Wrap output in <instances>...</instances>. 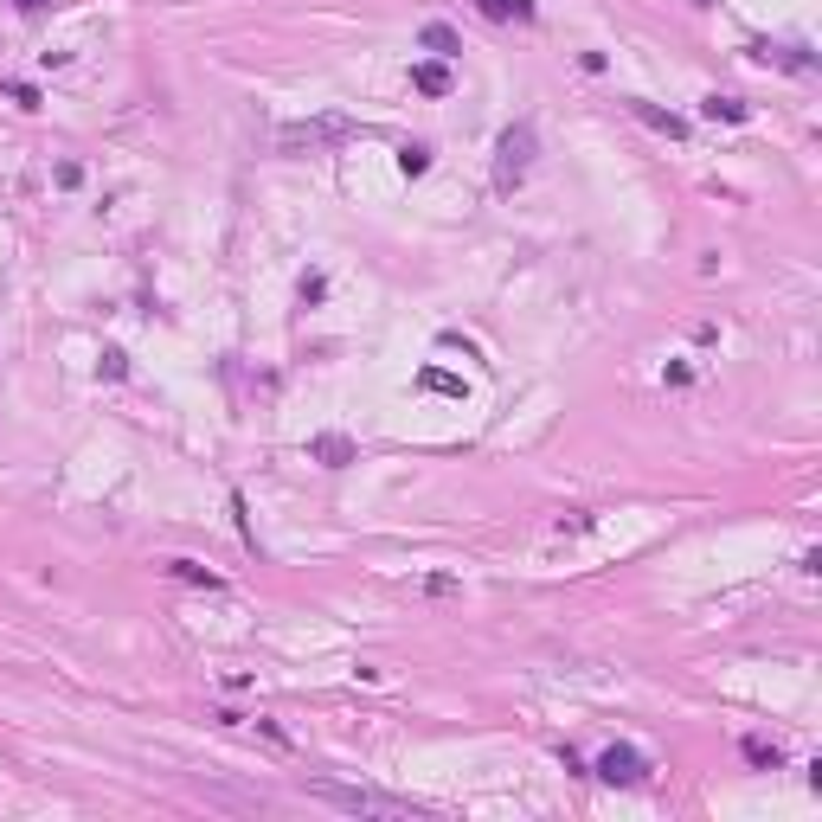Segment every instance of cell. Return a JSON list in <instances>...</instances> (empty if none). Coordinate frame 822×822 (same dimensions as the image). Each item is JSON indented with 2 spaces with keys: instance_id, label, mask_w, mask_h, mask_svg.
Masks as SVG:
<instances>
[{
  "instance_id": "obj_7",
  "label": "cell",
  "mask_w": 822,
  "mask_h": 822,
  "mask_svg": "<svg viewBox=\"0 0 822 822\" xmlns=\"http://www.w3.org/2000/svg\"><path fill=\"white\" fill-rule=\"evenodd\" d=\"M476 7L489 13V20H514V26H534V20H540L534 0H476Z\"/></svg>"
},
{
  "instance_id": "obj_18",
  "label": "cell",
  "mask_w": 822,
  "mask_h": 822,
  "mask_svg": "<svg viewBox=\"0 0 822 822\" xmlns=\"http://www.w3.org/2000/svg\"><path fill=\"white\" fill-rule=\"evenodd\" d=\"M328 296V277H302V302H322Z\"/></svg>"
},
{
  "instance_id": "obj_1",
  "label": "cell",
  "mask_w": 822,
  "mask_h": 822,
  "mask_svg": "<svg viewBox=\"0 0 822 822\" xmlns=\"http://www.w3.org/2000/svg\"><path fill=\"white\" fill-rule=\"evenodd\" d=\"M302 797L328 803V810H341V816H373V822H418V816H437L431 803L392 797V790H373V784H341V778H302Z\"/></svg>"
},
{
  "instance_id": "obj_4",
  "label": "cell",
  "mask_w": 822,
  "mask_h": 822,
  "mask_svg": "<svg viewBox=\"0 0 822 822\" xmlns=\"http://www.w3.org/2000/svg\"><path fill=\"white\" fill-rule=\"evenodd\" d=\"M752 58L758 65H784V71H816V58L803 45H771V39H752Z\"/></svg>"
},
{
  "instance_id": "obj_12",
  "label": "cell",
  "mask_w": 822,
  "mask_h": 822,
  "mask_svg": "<svg viewBox=\"0 0 822 822\" xmlns=\"http://www.w3.org/2000/svg\"><path fill=\"white\" fill-rule=\"evenodd\" d=\"M399 174H405V180H424V174H431V148H424V142H405V148H399Z\"/></svg>"
},
{
  "instance_id": "obj_17",
  "label": "cell",
  "mask_w": 822,
  "mask_h": 822,
  "mask_svg": "<svg viewBox=\"0 0 822 822\" xmlns=\"http://www.w3.org/2000/svg\"><path fill=\"white\" fill-rule=\"evenodd\" d=\"M7 97L20 103V110H39V90H33V84H7Z\"/></svg>"
},
{
  "instance_id": "obj_2",
  "label": "cell",
  "mask_w": 822,
  "mask_h": 822,
  "mask_svg": "<svg viewBox=\"0 0 822 822\" xmlns=\"http://www.w3.org/2000/svg\"><path fill=\"white\" fill-rule=\"evenodd\" d=\"M534 155H540L534 123H508V129H501V142H495V187L514 193L527 180V167H534Z\"/></svg>"
},
{
  "instance_id": "obj_15",
  "label": "cell",
  "mask_w": 822,
  "mask_h": 822,
  "mask_svg": "<svg viewBox=\"0 0 822 822\" xmlns=\"http://www.w3.org/2000/svg\"><path fill=\"white\" fill-rule=\"evenodd\" d=\"M97 367L110 373V379H129V354H123V347H103V360H97Z\"/></svg>"
},
{
  "instance_id": "obj_6",
  "label": "cell",
  "mask_w": 822,
  "mask_h": 822,
  "mask_svg": "<svg viewBox=\"0 0 822 822\" xmlns=\"http://www.w3.org/2000/svg\"><path fill=\"white\" fill-rule=\"evenodd\" d=\"M411 90H424V97H450V65H444V58L411 65Z\"/></svg>"
},
{
  "instance_id": "obj_16",
  "label": "cell",
  "mask_w": 822,
  "mask_h": 822,
  "mask_svg": "<svg viewBox=\"0 0 822 822\" xmlns=\"http://www.w3.org/2000/svg\"><path fill=\"white\" fill-rule=\"evenodd\" d=\"M662 386H694V367H688V360H675V367H662Z\"/></svg>"
},
{
  "instance_id": "obj_3",
  "label": "cell",
  "mask_w": 822,
  "mask_h": 822,
  "mask_svg": "<svg viewBox=\"0 0 822 822\" xmlns=\"http://www.w3.org/2000/svg\"><path fill=\"white\" fill-rule=\"evenodd\" d=\"M591 771H598L604 784H623V790H630V784H649V758L636 752V745H604Z\"/></svg>"
},
{
  "instance_id": "obj_11",
  "label": "cell",
  "mask_w": 822,
  "mask_h": 822,
  "mask_svg": "<svg viewBox=\"0 0 822 822\" xmlns=\"http://www.w3.org/2000/svg\"><path fill=\"white\" fill-rule=\"evenodd\" d=\"M745 758H752L758 771H778V765H784V745L765 739V733H752V739H745Z\"/></svg>"
},
{
  "instance_id": "obj_19",
  "label": "cell",
  "mask_w": 822,
  "mask_h": 822,
  "mask_svg": "<svg viewBox=\"0 0 822 822\" xmlns=\"http://www.w3.org/2000/svg\"><path fill=\"white\" fill-rule=\"evenodd\" d=\"M45 7H52V0H20V13H45Z\"/></svg>"
},
{
  "instance_id": "obj_5",
  "label": "cell",
  "mask_w": 822,
  "mask_h": 822,
  "mask_svg": "<svg viewBox=\"0 0 822 822\" xmlns=\"http://www.w3.org/2000/svg\"><path fill=\"white\" fill-rule=\"evenodd\" d=\"M167 578H180V585H200V591H225V578L200 566V559H167Z\"/></svg>"
},
{
  "instance_id": "obj_10",
  "label": "cell",
  "mask_w": 822,
  "mask_h": 822,
  "mask_svg": "<svg viewBox=\"0 0 822 822\" xmlns=\"http://www.w3.org/2000/svg\"><path fill=\"white\" fill-rule=\"evenodd\" d=\"M418 45H424V52H437V58H456V52H463V39H456L444 20H431V26H424V33H418Z\"/></svg>"
},
{
  "instance_id": "obj_8",
  "label": "cell",
  "mask_w": 822,
  "mask_h": 822,
  "mask_svg": "<svg viewBox=\"0 0 822 822\" xmlns=\"http://www.w3.org/2000/svg\"><path fill=\"white\" fill-rule=\"evenodd\" d=\"M630 116H643L649 129L675 135V142H681V135H688V116H675V110H656V103H630Z\"/></svg>"
},
{
  "instance_id": "obj_13",
  "label": "cell",
  "mask_w": 822,
  "mask_h": 822,
  "mask_svg": "<svg viewBox=\"0 0 822 822\" xmlns=\"http://www.w3.org/2000/svg\"><path fill=\"white\" fill-rule=\"evenodd\" d=\"M700 110H707L713 123H745V116H752V103H739V97H707Z\"/></svg>"
},
{
  "instance_id": "obj_9",
  "label": "cell",
  "mask_w": 822,
  "mask_h": 822,
  "mask_svg": "<svg viewBox=\"0 0 822 822\" xmlns=\"http://www.w3.org/2000/svg\"><path fill=\"white\" fill-rule=\"evenodd\" d=\"M309 456H315V463H328V469H341V463H354V444H347L341 431H328V437H315V444H309Z\"/></svg>"
},
{
  "instance_id": "obj_14",
  "label": "cell",
  "mask_w": 822,
  "mask_h": 822,
  "mask_svg": "<svg viewBox=\"0 0 822 822\" xmlns=\"http://www.w3.org/2000/svg\"><path fill=\"white\" fill-rule=\"evenodd\" d=\"M418 386H424V392H450V399H463V379H450L444 367H424V373H418Z\"/></svg>"
}]
</instances>
